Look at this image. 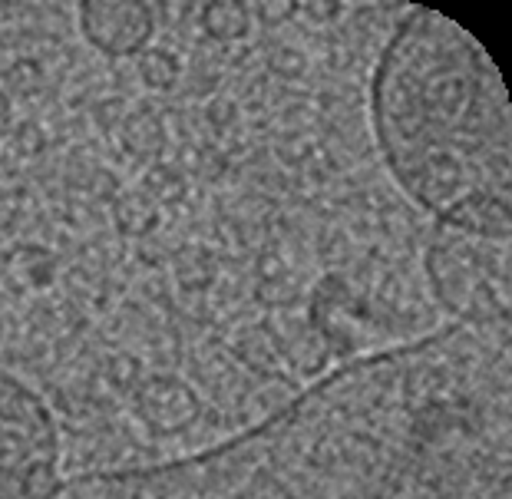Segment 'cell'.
<instances>
[{
    "label": "cell",
    "instance_id": "1",
    "mask_svg": "<svg viewBox=\"0 0 512 499\" xmlns=\"http://www.w3.org/2000/svg\"><path fill=\"white\" fill-rule=\"evenodd\" d=\"M506 318L377 347L232 440L50 499H509Z\"/></svg>",
    "mask_w": 512,
    "mask_h": 499
},
{
    "label": "cell",
    "instance_id": "2",
    "mask_svg": "<svg viewBox=\"0 0 512 499\" xmlns=\"http://www.w3.org/2000/svg\"><path fill=\"white\" fill-rule=\"evenodd\" d=\"M370 123L390 176L440 232L509 242V96L473 34L423 7L394 20Z\"/></svg>",
    "mask_w": 512,
    "mask_h": 499
},
{
    "label": "cell",
    "instance_id": "3",
    "mask_svg": "<svg viewBox=\"0 0 512 499\" xmlns=\"http://www.w3.org/2000/svg\"><path fill=\"white\" fill-rule=\"evenodd\" d=\"M60 490V437L37 390L0 374V499H50Z\"/></svg>",
    "mask_w": 512,
    "mask_h": 499
}]
</instances>
